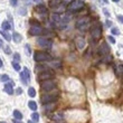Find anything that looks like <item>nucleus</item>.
<instances>
[{
    "mask_svg": "<svg viewBox=\"0 0 123 123\" xmlns=\"http://www.w3.org/2000/svg\"><path fill=\"white\" fill-rule=\"evenodd\" d=\"M85 3L82 0H72L71 2L67 5V9L71 12H78L81 10L84 9Z\"/></svg>",
    "mask_w": 123,
    "mask_h": 123,
    "instance_id": "1",
    "label": "nucleus"
},
{
    "mask_svg": "<svg viewBox=\"0 0 123 123\" xmlns=\"http://www.w3.org/2000/svg\"><path fill=\"white\" fill-rule=\"evenodd\" d=\"M59 93L58 92H55V93H47L42 95V98H40V102L42 104H49V103H55L56 101L58 100Z\"/></svg>",
    "mask_w": 123,
    "mask_h": 123,
    "instance_id": "2",
    "label": "nucleus"
},
{
    "mask_svg": "<svg viewBox=\"0 0 123 123\" xmlns=\"http://www.w3.org/2000/svg\"><path fill=\"white\" fill-rule=\"evenodd\" d=\"M91 25V19L87 18V17H83V18H80V19L76 21V28L78 30H81V31H85V30L87 29L88 27Z\"/></svg>",
    "mask_w": 123,
    "mask_h": 123,
    "instance_id": "3",
    "label": "nucleus"
},
{
    "mask_svg": "<svg viewBox=\"0 0 123 123\" xmlns=\"http://www.w3.org/2000/svg\"><path fill=\"white\" fill-rule=\"evenodd\" d=\"M40 87L42 91L45 92H52L56 88V82L53 80H45V81L40 82Z\"/></svg>",
    "mask_w": 123,
    "mask_h": 123,
    "instance_id": "4",
    "label": "nucleus"
},
{
    "mask_svg": "<svg viewBox=\"0 0 123 123\" xmlns=\"http://www.w3.org/2000/svg\"><path fill=\"white\" fill-rule=\"evenodd\" d=\"M50 59H52V57L47 53L35 52V54H34V61L37 62V63H43V62H47V61H50Z\"/></svg>",
    "mask_w": 123,
    "mask_h": 123,
    "instance_id": "5",
    "label": "nucleus"
},
{
    "mask_svg": "<svg viewBox=\"0 0 123 123\" xmlns=\"http://www.w3.org/2000/svg\"><path fill=\"white\" fill-rule=\"evenodd\" d=\"M54 75H55V73H54V72L46 68V69L42 71L38 75H37V78L42 82V81H45V80H52V77H54Z\"/></svg>",
    "mask_w": 123,
    "mask_h": 123,
    "instance_id": "6",
    "label": "nucleus"
},
{
    "mask_svg": "<svg viewBox=\"0 0 123 123\" xmlns=\"http://www.w3.org/2000/svg\"><path fill=\"white\" fill-rule=\"evenodd\" d=\"M102 35V27H101L100 24L97 25H93L91 27V36L93 39H98Z\"/></svg>",
    "mask_w": 123,
    "mask_h": 123,
    "instance_id": "7",
    "label": "nucleus"
},
{
    "mask_svg": "<svg viewBox=\"0 0 123 123\" xmlns=\"http://www.w3.org/2000/svg\"><path fill=\"white\" fill-rule=\"evenodd\" d=\"M37 44L44 48H50L53 45V42L47 37H39V38H37Z\"/></svg>",
    "mask_w": 123,
    "mask_h": 123,
    "instance_id": "8",
    "label": "nucleus"
},
{
    "mask_svg": "<svg viewBox=\"0 0 123 123\" xmlns=\"http://www.w3.org/2000/svg\"><path fill=\"white\" fill-rule=\"evenodd\" d=\"M20 78H21V82L24 84L28 85V83L30 82V72L28 68H24V71L20 73Z\"/></svg>",
    "mask_w": 123,
    "mask_h": 123,
    "instance_id": "9",
    "label": "nucleus"
},
{
    "mask_svg": "<svg viewBox=\"0 0 123 123\" xmlns=\"http://www.w3.org/2000/svg\"><path fill=\"white\" fill-rule=\"evenodd\" d=\"M29 34L32 36H38V35H42L43 34V28L39 26L38 24H35L30 27L29 29Z\"/></svg>",
    "mask_w": 123,
    "mask_h": 123,
    "instance_id": "10",
    "label": "nucleus"
},
{
    "mask_svg": "<svg viewBox=\"0 0 123 123\" xmlns=\"http://www.w3.org/2000/svg\"><path fill=\"white\" fill-rule=\"evenodd\" d=\"M97 53H98V55H109V53H110V47H109V45H107L106 43H102L101 44V46L98 47V49H97Z\"/></svg>",
    "mask_w": 123,
    "mask_h": 123,
    "instance_id": "11",
    "label": "nucleus"
},
{
    "mask_svg": "<svg viewBox=\"0 0 123 123\" xmlns=\"http://www.w3.org/2000/svg\"><path fill=\"white\" fill-rule=\"evenodd\" d=\"M35 11L37 13H39L40 16H43V15H47V8H46L44 5H37L35 8Z\"/></svg>",
    "mask_w": 123,
    "mask_h": 123,
    "instance_id": "12",
    "label": "nucleus"
},
{
    "mask_svg": "<svg viewBox=\"0 0 123 123\" xmlns=\"http://www.w3.org/2000/svg\"><path fill=\"white\" fill-rule=\"evenodd\" d=\"M75 43H76V47L78 49H83L85 47V39L82 38V37H77V38L75 39Z\"/></svg>",
    "mask_w": 123,
    "mask_h": 123,
    "instance_id": "13",
    "label": "nucleus"
},
{
    "mask_svg": "<svg viewBox=\"0 0 123 123\" xmlns=\"http://www.w3.org/2000/svg\"><path fill=\"white\" fill-rule=\"evenodd\" d=\"M11 38H12V40L16 43V44H18V43H20L21 40H23V36L20 35L19 32H16V31H15L12 34V37H11Z\"/></svg>",
    "mask_w": 123,
    "mask_h": 123,
    "instance_id": "14",
    "label": "nucleus"
},
{
    "mask_svg": "<svg viewBox=\"0 0 123 123\" xmlns=\"http://www.w3.org/2000/svg\"><path fill=\"white\" fill-rule=\"evenodd\" d=\"M5 92L7 94H9V95H12L13 94V88H12V85L10 84V83H7L5 85Z\"/></svg>",
    "mask_w": 123,
    "mask_h": 123,
    "instance_id": "15",
    "label": "nucleus"
},
{
    "mask_svg": "<svg viewBox=\"0 0 123 123\" xmlns=\"http://www.w3.org/2000/svg\"><path fill=\"white\" fill-rule=\"evenodd\" d=\"M13 117H15V119L16 120H21L23 119V114H21V112L18 110H15L13 111Z\"/></svg>",
    "mask_w": 123,
    "mask_h": 123,
    "instance_id": "16",
    "label": "nucleus"
},
{
    "mask_svg": "<svg viewBox=\"0 0 123 123\" xmlns=\"http://www.w3.org/2000/svg\"><path fill=\"white\" fill-rule=\"evenodd\" d=\"M63 119H64V117H63L62 114H54V115H52L53 121H58V122H61Z\"/></svg>",
    "mask_w": 123,
    "mask_h": 123,
    "instance_id": "17",
    "label": "nucleus"
},
{
    "mask_svg": "<svg viewBox=\"0 0 123 123\" xmlns=\"http://www.w3.org/2000/svg\"><path fill=\"white\" fill-rule=\"evenodd\" d=\"M2 29L5 30V31H8V30L11 29V26L9 25V23H8L7 20H5V21L2 23Z\"/></svg>",
    "mask_w": 123,
    "mask_h": 123,
    "instance_id": "18",
    "label": "nucleus"
},
{
    "mask_svg": "<svg viewBox=\"0 0 123 123\" xmlns=\"http://www.w3.org/2000/svg\"><path fill=\"white\" fill-rule=\"evenodd\" d=\"M28 106H29V109L32 111L37 110V104H36V102H34V101H29V102H28Z\"/></svg>",
    "mask_w": 123,
    "mask_h": 123,
    "instance_id": "19",
    "label": "nucleus"
},
{
    "mask_svg": "<svg viewBox=\"0 0 123 123\" xmlns=\"http://www.w3.org/2000/svg\"><path fill=\"white\" fill-rule=\"evenodd\" d=\"M45 105V110L46 111H50V110H55V103H49V104H44Z\"/></svg>",
    "mask_w": 123,
    "mask_h": 123,
    "instance_id": "20",
    "label": "nucleus"
},
{
    "mask_svg": "<svg viewBox=\"0 0 123 123\" xmlns=\"http://www.w3.org/2000/svg\"><path fill=\"white\" fill-rule=\"evenodd\" d=\"M0 32H1V35L3 36V38L6 39L7 42H10V40H11V36L8 34V31H5V30H3V31H0Z\"/></svg>",
    "mask_w": 123,
    "mask_h": 123,
    "instance_id": "21",
    "label": "nucleus"
},
{
    "mask_svg": "<svg viewBox=\"0 0 123 123\" xmlns=\"http://www.w3.org/2000/svg\"><path fill=\"white\" fill-rule=\"evenodd\" d=\"M38 120H39V114L37 113V112H34V113L31 114V121L32 122H38Z\"/></svg>",
    "mask_w": 123,
    "mask_h": 123,
    "instance_id": "22",
    "label": "nucleus"
},
{
    "mask_svg": "<svg viewBox=\"0 0 123 123\" xmlns=\"http://www.w3.org/2000/svg\"><path fill=\"white\" fill-rule=\"evenodd\" d=\"M50 65H52L53 67H55V68L62 67V63H61L59 61H54V62H52V63H50Z\"/></svg>",
    "mask_w": 123,
    "mask_h": 123,
    "instance_id": "23",
    "label": "nucleus"
},
{
    "mask_svg": "<svg viewBox=\"0 0 123 123\" xmlns=\"http://www.w3.org/2000/svg\"><path fill=\"white\" fill-rule=\"evenodd\" d=\"M28 95H29L30 97H35L36 95V90L34 87H29L28 88Z\"/></svg>",
    "mask_w": 123,
    "mask_h": 123,
    "instance_id": "24",
    "label": "nucleus"
},
{
    "mask_svg": "<svg viewBox=\"0 0 123 123\" xmlns=\"http://www.w3.org/2000/svg\"><path fill=\"white\" fill-rule=\"evenodd\" d=\"M8 82L9 81V76H8V75L7 74H3V75H1V76H0V82Z\"/></svg>",
    "mask_w": 123,
    "mask_h": 123,
    "instance_id": "25",
    "label": "nucleus"
},
{
    "mask_svg": "<svg viewBox=\"0 0 123 123\" xmlns=\"http://www.w3.org/2000/svg\"><path fill=\"white\" fill-rule=\"evenodd\" d=\"M25 49H26V55L27 56H30V54H31V49H30V46L27 44V45H25Z\"/></svg>",
    "mask_w": 123,
    "mask_h": 123,
    "instance_id": "26",
    "label": "nucleus"
},
{
    "mask_svg": "<svg viewBox=\"0 0 123 123\" xmlns=\"http://www.w3.org/2000/svg\"><path fill=\"white\" fill-rule=\"evenodd\" d=\"M103 62H104V63H110V62H112V56L105 55V57L103 58Z\"/></svg>",
    "mask_w": 123,
    "mask_h": 123,
    "instance_id": "27",
    "label": "nucleus"
},
{
    "mask_svg": "<svg viewBox=\"0 0 123 123\" xmlns=\"http://www.w3.org/2000/svg\"><path fill=\"white\" fill-rule=\"evenodd\" d=\"M11 65H12V67L16 69V71H20V65L18 64V63H16V62H12L11 63Z\"/></svg>",
    "mask_w": 123,
    "mask_h": 123,
    "instance_id": "28",
    "label": "nucleus"
},
{
    "mask_svg": "<svg viewBox=\"0 0 123 123\" xmlns=\"http://www.w3.org/2000/svg\"><path fill=\"white\" fill-rule=\"evenodd\" d=\"M13 61L16 62V63H19L20 62V55L18 54V53H16V54L13 55Z\"/></svg>",
    "mask_w": 123,
    "mask_h": 123,
    "instance_id": "29",
    "label": "nucleus"
},
{
    "mask_svg": "<svg viewBox=\"0 0 123 123\" xmlns=\"http://www.w3.org/2000/svg\"><path fill=\"white\" fill-rule=\"evenodd\" d=\"M111 31H112V34H113V35H120V30L117 29V27L112 28V29H111Z\"/></svg>",
    "mask_w": 123,
    "mask_h": 123,
    "instance_id": "30",
    "label": "nucleus"
},
{
    "mask_svg": "<svg viewBox=\"0 0 123 123\" xmlns=\"http://www.w3.org/2000/svg\"><path fill=\"white\" fill-rule=\"evenodd\" d=\"M5 53H6L7 55H10V54H11V49H10L9 46H7V47H5Z\"/></svg>",
    "mask_w": 123,
    "mask_h": 123,
    "instance_id": "31",
    "label": "nucleus"
},
{
    "mask_svg": "<svg viewBox=\"0 0 123 123\" xmlns=\"http://www.w3.org/2000/svg\"><path fill=\"white\" fill-rule=\"evenodd\" d=\"M17 3H18V0H10V5L12 7H16Z\"/></svg>",
    "mask_w": 123,
    "mask_h": 123,
    "instance_id": "32",
    "label": "nucleus"
},
{
    "mask_svg": "<svg viewBox=\"0 0 123 123\" xmlns=\"http://www.w3.org/2000/svg\"><path fill=\"white\" fill-rule=\"evenodd\" d=\"M109 40H110V42L112 43V44H115V43H117V42H115V39H114L113 37H112V36H110V37H109Z\"/></svg>",
    "mask_w": 123,
    "mask_h": 123,
    "instance_id": "33",
    "label": "nucleus"
},
{
    "mask_svg": "<svg viewBox=\"0 0 123 123\" xmlns=\"http://www.w3.org/2000/svg\"><path fill=\"white\" fill-rule=\"evenodd\" d=\"M117 19H119V21H120L121 24L123 23V17L121 16V15H119V16H117Z\"/></svg>",
    "mask_w": 123,
    "mask_h": 123,
    "instance_id": "34",
    "label": "nucleus"
},
{
    "mask_svg": "<svg viewBox=\"0 0 123 123\" xmlns=\"http://www.w3.org/2000/svg\"><path fill=\"white\" fill-rule=\"evenodd\" d=\"M21 92H23V90H21V88L20 87H18L17 88V91H16V93L18 94V95H19V94H21Z\"/></svg>",
    "mask_w": 123,
    "mask_h": 123,
    "instance_id": "35",
    "label": "nucleus"
},
{
    "mask_svg": "<svg viewBox=\"0 0 123 123\" xmlns=\"http://www.w3.org/2000/svg\"><path fill=\"white\" fill-rule=\"evenodd\" d=\"M103 12H104V13H105V15H106V16H107V17H110V13H109V11H107V10H106V9H103Z\"/></svg>",
    "mask_w": 123,
    "mask_h": 123,
    "instance_id": "36",
    "label": "nucleus"
},
{
    "mask_svg": "<svg viewBox=\"0 0 123 123\" xmlns=\"http://www.w3.org/2000/svg\"><path fill=\"white\" fill-rule=\"evenodd\" d=\"M106 25H107V27H111L112 26V23H111L110 20H106Z\"/></svg>",
    "mask_w": 123,
    "mask_h": 123,
    "instance_id": "37",
    "label": "nucleus"
},
{
    "mask_svg": "<svg viewBox=\"0 0 123 123\" xmlns=\"http://www.w3.org/2000/svg\"><path fill=\"white\" fill-rule=\"evenodd\" d=\"M12 122H13V123H21V122H20V120H16V119H13Z\"/></svg>",
    "mask_w": 123,
    "mask_h": 123,
    "instance_id": "38",
    "label": "nucleus"
},
{
    "mask_svg": "<svg viewBox=\"0 0 123 123\" xmlns=\"http://www.w3.org/2000/svg\"><path fill=\"white\" fill-rule=\"evenodd\" d=\"M2 67V61H1V58H0V68Z\"/></svg>",
    "mask_w": 123,
    "mask_h": 123,
    "instance_id": "39",
    "label": "nucleus"
},
{
    "mask_svg": "<svg viewBox=\"0 0 123 123\" xmlns=\"http://www.w3.org/2000/svg\"><path fill=\"white\" fill-rule=\"evenodd\" d=\"M1 47H2V40L0 39V48H1Z\"/></svg>",
    "mask_w": 123,
    "mask_h": 123,
    "instance_id": "40",
    "label": "nucleus"
},
{
    "mask_svg": "<svg viewBox=\"0 0 123 123\" xmlns=\"http://www.w3.org/2000/svg\"><path fill=\"white\" fill-rule=\"evenodd\" d=\"M112 1H113V2H119L120 0H112Z\"/></svg>",
    "mask_w": 123,
    "mask_h": 123,
    "instance_id": "41",
    "label": "nucleus"
},
{
    "mask_svg": "<svg viewBox=\"0 0 123 123\" xmlns=\"http://www.w3.org/2000/svg\"><path fill=\"white\" fill-rule=\"evenodd\" d=\"M102 1H104V2H105V3H107V2H109V0H102Z\"/></svg>",
    "mask_w": 123,
    "mask_h": 123,
    "instance_id": "42",
    "label": "nucleus"
},
{
    "mask_svg": "<svg viewBox=\"0 0 123 123\" xmlns=\"http://www.w3.org/2000/svg\"><path fill=\"white\" fill-rule=\"evenodd\" d=\"M27 123H35V122H32V121L30 120V121H28V122H27Z\"/></svg>",
    "mask_w": 123,
    "mask_h": 123,
    "instance_id": "43",
    "label": "nucleus"
},
{
    "mask_svg": "<svg viewBox=\"0 0 123 123\" xmlns=\"http://www.w3.org/2000/svg\"><path fill=\"white\" fill-rule=\"evenodd\" d=\"M0 123H7V122H5V121H1V122H0Z\"/></svg>",
    "mask_w": 123,
    "mask_h": 123,
    "instance_id": "44",
    "label": "nucleus"
},
{
    "mask_svg": "<svg viewBox=\"0 0 123 123\" xmlns=\"http://www.w3.org/2000/svg\"><path fill=\"white\" fill-rule=\"evenodd\" d=\"M62 1H69V0H62Z\"/></svg>",
    "mask_w": 123,
    "mask_h": 123,
    "instance_id": "45",
    "label": "nucleus"
},
{
    "mask_svg": "<svg viewBox=\"0 0 123 123\" xmlns=\"http://www.w3.org/2000/svg\"><path fill=\"white\" fill-rule=\"evenodd\" d=\"M35 1H40V0H35Z\"/></svg>",
    "mask_w": 123,
    "mask_h": 123,
    "instance_id": "46",
    "label": "nucleus"
}]
</instances>
